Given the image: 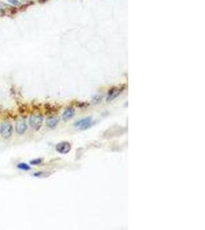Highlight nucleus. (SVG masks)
<instances>
[{"mask_svg":"<svg viewBox=\"0 0 205 230\" xmlns=\"http://www.w3.org/2000/svg\"><path fill=\"white\" fill-rule=\"evenodd\" d=\"M12 132L13 127L10 122L4 121L3 123H2L1 127H0V133H1L2 137H4L6 139L9 138L12 136Z\"/></svg>","mask_w":205,"mask_h":230,"instance_id":"obj_1","label":"nucleus"},{"mask_svg":"<svg viewBox=\"0 0 205 230\" xmlns=\"http://www.w3.org/2000/svg\"><path fill=\"white\" fill-rule=\"evenodd\" d=\"M44 117L42 114L33 115L29 118V124L31 127H33L35 130H39L41 128L42 123H43Z\"/></svg>","mask_w":205,"mask_h":230,"instance_id":"obj_2","label":"nucleus"},{"mask_svg":"<svg viewBox=\"0 0 205 230\" xmlns=\"http://www.w3.org/2000/svg\"><path fill=\"white\" fill-rule=\"evenodd\" d=\"M91 125H92V118L91 117H85V118L80 120L78 122H76V124H75V126L80 128V130H83L89 128Z\"/></svg>","mask_w":205,"mask_h":230,"instance_id":"obj_3","label":"nucleus"},{"mask_svg":"<svg viewBox=\"0 0 205 230\" xmlns=\"http://www.w3.org/2000/svg\"><path fill=\"white\" fill-rule=\"evenodd\" d=\"M71 146L69 142H61L58 143L55 147L57 151L62 154H68L71 150Z\"/></svg>","mask_w":205,"mask_h":230,"instance_id":"obj_4","label":"nucleus"},{"mask_svg":"<svg viewBox=\"0 0 205 230\" xmlns=\"http://www.w3.org/2000/svg\"><path fill=\"white\" fill-rule=\"evenodd\" d=\"M27 130V124L25 120H20L16 124V132L20 135L25 134Z\"/></svg>","mask_w":205,"mask_h":230,"instance_id":"obj_5","label":"nucleus"},{"mask_svg":"<svg viewBox=\"0 0 205 230\" xmlns=\"http://www.w3.org/2000/svg\"><path fill=\"white\" fill-rule=\"evenodd\" d=\"M75 108H73V107H68L65 111V112L63 113V119L65 121L71 119V117L74 116V114H75Z\"/></svg>","mask_w":205,"mask_h":230,"instance_id":"obj_6","label":"nucleus"},{"mask_svg":"<svg viewBox=\"0 0 205 230\" xmlns=\"http://www.w3.org/2000/svg\"><path fill=\"white\" fill-rule=\"evenodd\" d=\"M58 119L57 117H49V118L47 120V121H46L47 126L50 128L55 127L57 124H58Z\"/></svg>","mask_w":205,"mask_h":230,"instance_id":"obj_7","label":"nucleus"},{"mask_svg":"<svg viewBox=\"0 0 205 230\" xmlns=\"http://www.w3.org/2000/svg\"><path fill=\"white\" fill-rule=\"evenodd\" d=\"M18 168L23 169V170H28V169H31L30 167L28 164H26V163H19V164H18Z\"/></svg>","mask_w":205,"mask_h":230,"instance_id":"obj_8","label":"nucleus"},{"mask_svg":"<svg viewBox=\"0 0 205 230\" xmlns=\"http://www.w3.org/2000/svg\"><path fill=\"white\" fill-rule=\"evenodd\" d=\"M42 162V159H35L31 161L30 163L33 165H38V164H40Z\"/></svg>","mask_w":205,"mask_h":230,"instance_id":"obj_9","label":"nucleus"},{"mask_svg":"<svg viewBox=\"0 0 205 230\" xmlns=\"http://www.w3.org/2000/svg\"><path fill=\"white\" fill-rule=\"evenodd\" d=\"M102 97H100V96H96V97H95L94 98H92V102L94 103V104H98V103L100 102V101H102Z\"/></svg>","mask_w":205,"mask_h":230,"instance_id":"obj_10","label":"nucleus"},{"mask_svg":"<svg viewBox=\"0 0 205 230\" xmlns=\"http://www.w3.org/2000/svg\"><path fill=\"white\" fill-rule=\"evenodd\" d=\"M8 5H6L5 2H0V11H2V10H3V9H6V8H8Z\"/></svg>","mask_w":205,"mask_h":230,"instance_id":"obj_11","label":"nucleus"},{"mask_svg":"<svg viewBox=\"0 0 205 230\" xmlns=\"http://www.w3.org/2000/svg\"><path fill=\"white\" fill-rule=\"evenodd\" d=\"M8 1L13 6H19V2L18 0H8Z\"/></svg>","mask_w":205,"mask_h":230,"instance_id":"obj_12","label":"nucleus"}]
</instances>
